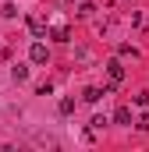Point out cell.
Here are the masks:
<instances>
[{"mask_svg":"<svg viewBox=\"0 0 149 152\" xmlns=\"http://www.w3.org/2000/svg\"><path fill=\"white\" fill-rule=\"evenodd\" d=\"M29 57H32V64H46L50 60V50H46V42H32V50H29Z\"/></svg>","mask_w":149,"mask_h":152,"instance_id":"6da1fadb","label":"cell"},{"mask_svg":"<svg viewBox=\"0 0 149 152\" xmlns=\"http://www.w3.org/2000/svg\"><path fill=\"white\" fill-rule=\"evenodd\" d=\"M29 28H32L36 39H46V21H43V18H29Z\"/></svg>","mask_w":149,"mask_h":152,"instance_id":"7a4b0ae2","label":"cell"},{"mask_svg":"<svg viewBox=\"0 0 149 152\" xmlns=\"http://www.w3.org/2000/svg\"><path fill=\"white\" fill-rule=\"evenodd\" d=\"M107 75H110V81H117V85H121V78H124V67H121V60H110V64H107Z\"/></svg>","mask_w":149,"mask_h":152,"instance_id":"3957f363","label":"cell"},{"mask_svg":"<svg viewBox=\"0 0 149 152\" xmlns=\"http://www.w3.org/2000/svg\"><path fill=\"white\" fill-rule=\"evenodd\" d=\"M100 96H107V92H103V88H96V85H89V88L82 92V99H85V103H100Z\"/></svg>","mask_w":149,"mask_h":152,"instance_id":"277c9868","label":"cell"},{"mask_svg":"<svg viewBox=\"0 0 149 152\" xmlns=\"http://www.w3.org/2000/svg\"><path fill=\"white\" fill-rule=\"evenodd\" d=\"M114 120H117V124H131V110H128V106H117Z\"/></svg>","mask_w":149,"mask_h":152,"instance_id":"5b68a950","label":"cell"},{"mask_svg":"<svg viewBox=\"0 0 149 152\" xmlns=\"http://www.w3.org/2000/svg\"><path fill=\"white\" fill-rule=\"evenodd\" d=\"M11 75H14V81H25V78H29V67L18 64V67H11Z\"/></svg>","mask_w":149,"mask_h":152,"instance_id":"8992f818","label":"cell"},{"mask_svg":"<svg viewBox=\"0 0 149 152\" xmlns=\"http://www.w3.org/2000/svg\"><path fill=\"white\" fill-rule=\"evenodd\" d=\"M92 11H96L92 4H78V11H74V14H78V18H92Z\"/></svg>","mask_w":149,"mask_h":152,"instance_id":"52a82bcc","label":"cell"},{"mask_svg":"<svg viewBox=\"0 0 149 152\" xmlns=\"http://www.w3.org/2000/svg\"><path fill=\"white\" fill-rule=\"evenodd\" d=\"M53 39H57V42H68V28H64V25H57V28H53Z\"/></svg>","mask_w":149,"mask_h":152,"instance_id":"ba28073f","label":"cell"},{"mask_svg":"<svg viewBox=\"0 0 149 152\" xmlns=\"http://www.w3.org/2000/svg\"><path fill=\"white\" fill-rule=\"evenodd\" d=\"M71 110H74V99H60V113L68 117V113H71Z\"/></svg>","mask_w":149,"mask_h":152,"instance_id":"9c48e42d","label":"cell"},{"mask_svg":"<svg viewBox=\"0 0 149 152\" xmlns=\"http://www.w3.org/2000/svg\"><path fill=\"white\" fill-rule=\"evenodd\" d=\"M0 14H4V18H14V14H18V7H14V4H4V11H0Z\"/></svg>","mask_w":149,"mask_h":152,"instance_id":"30bf717a","label":"cell"},{"mask_svg":"<svg viewBox=\"0 0 149 152\" xmlns=\"http://www.w3.org/2000/svg\"><path fill=\"white\" fill-rule=\"evenodd\" d=\"M107 127V117H92V131H103Z\"/></svg>","mask_w":149,"mask_h":152,"instance_id":"8fae6325","label":"cell"},{"mask_svg":"<svg viewBox=\"0 0 149 152\" xmlns=\"http://www.w3.org/2000/svg\"><path fill=\"white\" fill-rule=\"evenodd\" d=\"M68 4H71V0H68Z\"/></svg>","mask_w":149,"mask_h":152,"instance_id":"7c38bea8","label":"cell"}]
</instances>
